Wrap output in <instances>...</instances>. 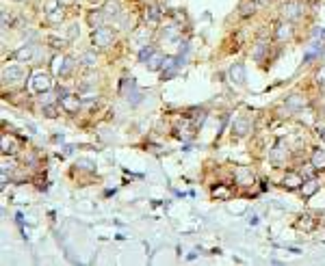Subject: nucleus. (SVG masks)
I'll list each match as a JSON object with an SVG mask.
<instances>
[{
	"mask_svg": "<svg viewBox=\"0 0 325 266\" xmlns=\"http://www.w3.org/2000/svg\"><path fill=\"white\" fill-rule=\"evenodd\" d=\"M104 11H94V13H89V24L94 26V29H102V24H104Z\"/></svg>",
	"mask_w": 325,
	"mask_h": 266,
	"instance_id": "nucleus-14",
	"label": "nucleus"
},
{
	"mask_svg": "<svg viewBox=\"0 0 325 266\" xmlns=\"http://www.w3.org/2000/svg\"><path fill=\"white\" fill-rule=\"evenodd\" d=\"M152 52H154V50H152V48H143L141 50V54H139V59H141V63H146L148 61V57H150V54Z\"/></svg>",
	"mask_w": 325,
	"mask_h": 266,
	"instance_id": "nucleus-31",
	"label": "nucleus"
},
{
	"mask_svg": "<svg viewBox=\"0 0 325 266\" xmlns=\"http://www.w3.org/2000/svg\"><path fill=\"white\" fill-rule=\"evenodd\" d=\"M319 136H323V139H325V126H319Z\"/></svg>",
	"mask_w": 325,
	"mask_h": 266,
	"instance_id": "nucleus-36",
	"label": "nucleus"
},
{
	"mask_svg": "<svg viewBox=\"0 0 325 266\" xmlns=\"http://www.w3.org/2000/svg\"><path fill=\"white\" fill-rule=\"evenodd\" d=\"M269 158H271V162H282L284 158H286V150L282 148V143H277L273 150H271V154H269Z\"/></svg>",
	"mask_w": 325,
	"mask_h": 266,
	"instance_id": "nucleus-13",
	"label": "nucleus"
},
{
	"mask_svg": "<svg viewBox=\"0 0 325 266\" xmlns=\"http://www.w3.org/2000/svg\"><path fill=\"white\" fill-rule=\"evenodd\" d=\"M234 132H237L239 136H245L247 132H249V119L247 117H239L237 122H234Z\"/></svg>",
	"mask_w": 325,
	"mask_h": 266,
	"instance_id": "nucleus-12",
	"label": "nucleus"
},
{
	"mask_svg": "<svg viewBox=\"0 0 325 266\" xmlns=\"http://www.w3.org/2000/svg\"><path fill=\"white\" fill-rule=\"evenodd\" d=\"M319 188V184L314 180H310V182H306L304 184V188H301V192H304V197H312L314 195V190Z\"/></svg>",
	"mask_w": 325,
	"mask_h": 266,
	"instance_id": "nucleus-18",
	"label": "nucleus"
},
{
	"mask_svg": "<svg viewBox=\"0 0 325 266\" xmlns=\"http://www.w3.org/2000/svg\"><path fill=\"white\" fill-rule=\"evenodd\" d=\"M146 20H148L150 24H156V22H158V11H156V9H150V11L146 13Z\"/></svg>",
	"mask_w": 325,
	"mask_h": 266,
	"instance_id": "nucleus-26",
	"label": "nucleus"
},
{
	"mask_svg": "<svg viewBox=\"0 0 325 266\" xmlns=\"http://www.w3.org/2000/svg\"><path fill=\"white\" fill-rule=\"evenodd\" d=\"M265 50H267V43H265V41H258V43H256V48H254V52H251L254 61H260V59H263Z\"/></svg>",
	"mask_w": 325,
	"mask_h": 266,
	"instance_id": "nucleus-19",
	"label": "nucleus"
},
{
	"mask_svg": "<svg viewBox=\"0 0 325 266\" xmlns=\"http://www.w3.org/2000/svg\"><path fill=\"white\" fill-rule=\"evenodd\" d=\"M31 54H33L31 45H24V48H20V50L15 52V59H20V61H29V59H31Z\"/></svg>",
	"mask_w": 325,
	"mask_h": 266,
	"instance_id": "nucleus-20",
	"label": "nucleus"
},
{
	"mask_svg": "<svg viewBox=\"0 0 325 266\" xmlns=\"http://www.w3.org/2000/svg\"><path fill=\"white\" fill-rule=\"evenodd\" d=\"M304 221H299V229H312V221H310V216H301Z\"/></svg>",
	"mask_w": 325,
	"mask_h": 266,
	"instance_id": "nucleus-30",
	"label": "nucleus"
},
{
	"mask_svg": "<svg viewBox=\"0 0 325 266\" xmlns=\"http://www.w3.org/2000/svg\"><path fill=\"white\" fill-rule=\"evenodd\" d=\"M63 63H65V59H63V57H57V59L52 61V71H54L57 76H61V67H63Z\"/></svg>",
	"mask_w": 325,
	"mask_h": 266,
	"instance_id": "nucleus-25",
	"label": "nucleus"
},
{
	"mask_svg": "<svg viewBox=\"0 0 325 266\" xmlns=\"http://www.w3.org/2000/svg\"><path fill=\"white\" fill-rule=\"evenodd\" d=\"M254 9H256V5H254V3H249V0H245V3L241 5V15H249V13H254Z\"/></svg>",
	"mask_w": 325,
	"mask_h": 266,
	"instance_id": "nucleus-24",
	"label": "nucleus"
},
{
	"mask_svg": "<svg viewBox=\"0 0 325 266\" xmlns=\"http://www.w3.org/2000/svg\"><path fill=\"white\" fill-rule=\"evenodd\" d=\"M312 167L314 169H325V150H317L312 154Z\"/></svg>",
	"mask_w": 325,
	"mask_h": 266,
	"instance_id": "nucleus-15",
	"label": "nucleus"
},
{
	"mask_svg": "<svg viewBox=\"0 0 325 266\" xmlns=\"http://www.w3.org/2000/svg\"><path fill=\"white\" fill-rule=\"evenodd\" d=\"M321 50H323V43H312V45H310V50L306 52L304 63H308L310 59H314V57H317V54H321Z\"/></svg>",
	"mask_w": 325,
	"mask_h": 266,
	"instance_id": "nucleus-17",
	"label": "nucleus"
},
{
	"mask_svg": "<svg viewBox=\"0 0 325 266\" xmlns=\"http://www.w3.org/2000/svg\"><path fill=\"white\" fill-rule=\"evenodd\" d=\"M94 43L98 48H108V45L113 43V31L102 26V29H96L94 31Z\"/></svg>",
	"mask_w": 325,
	"mask_h": 266,
	"instance_id": "nucleus-1",
	"label": "nucleus"
},
{
	"mask_svg": "<svg viewBox=\"0 0 325 266\" xmlns=\"http://www.w3.org/2000/svg\"><path fill=\"white\" fill-rule=\"evenodd\" d=\"M31 87H33V91H37V93H48L50 87H52V80H50L48 74H41V71H39V74L33 76Z\"/></svg>",
	"mask_w": 325,
	"mask_h": 266,
	"instance_id": "nucleus-2",
	"label": "nucleus"
},
{
	"mask_svg": "<svg viewBox=\"0 0 325 266\" xmlns=\"http://www.w3.org/2000/svg\"><path fill=\"white\" fill-rule=\"evenodd\" d=\"M102 11L106 15V20H117V17L122 15V9H120V3H117V0H106Z\"/></svg>",
	"mask_w": 325,
	"mask_h": 266,
	"instance_id": "nucleus-6",
	"label": "nucleus"
},
{
	"mask_svg": "<svg viewBox=\"0 0 325 266\" xmlns=\"http://www.w3.org/2000/svg\"><path fill=\"white\" fill-rule=\"evenodd\" d=\"M228 76H230V82H234V85H239V87L245 85V67L241 63H234L228 71Z\"/></svg>",
	"mask_w": 325,
	"mask_h": 266,
	"instance_id": "nucleus-3",
	"label": "nucleus"
},
{
	"mask_svg": "<svg viewBox=\"0 0 325 266\" xmlns=\"http://www.w3.org/2000/svg\"><path fill=\"white\" fill-rule=\"evenodd\" d=\"M3 78L7 82H17V80H22L24 78V69L22 67H7L3 71Z\"/></svg>",
	"mask_w": 325,
	"mask_h": 266,
	"instance_id": "nucleus-10",
	"label": "nucleus"
},
{
	"mask_svg": "<svg viewBox=\"0 0 325 266\" xmlns=\"http://www.w3.org/2000/svg\"><path fill=\"white\" fill-rule=\"evenodd\" d=\"M293 35V29H291V24H280L277 26V31H275V37L280 39V41H284V39H288Z\"/></svg>",
	"mask_w": 325,
	"mask_h": 266,
	"instance_id": "nucleus-16",
	"label": "nucleus"
},
{
	"mask_svg": "<svg viewBox=\"0 0 325 266\" xmlns=\"http://www.w3.org/2000/svg\"><path fill=\"white\" fill-rule=\"evenodd\" d=\"M312 37L314 39H325V29H317V31L312 33Z\"/></svg>",
	"mask_w": 325,
	"mask_h": 266,
	"instance_id": "nucleus-34",
	"label": "nucleus"
},
{
	"mask_svg": "<svg viewBox=\"0 0 325 266\" xmlns=\"http://www.w3.org/2000/svg\"><path fill=\"white\" fill-rule=\"evenodd\" d=\"M83 63H85V65H94V63H96V54H91V52L83 54Z\"/></svg>",
	"mask_w": 325,
	"mask_h": 266,
	"instance_id": "nucleus-28",
	"label": "nucleus"
},
{
	"mask_svg": "<svg viewBox=\"0 0 325 266\" xmlns=\"http://www.w3.org/2000/svg\"><path fill=\"white\" fill-rule=\"evenodd\" d=\"M80 33V29H78V24H72L69 26V31H67V39H74L76 35Z\"/></svg>",
	"mask_w": 325,
	"mask_h": 266,
	"instance_id": "nucleus-29",
	"label": "nucleus"
},
{
	"mask_svg": "<svg viewBox=\"0 0 325 266\" xmlns=\"http://www.w3.org/2000/svg\"><path fill=\"white\" fill-rule=\"evenodd\" d=\"M43 115H46V117H50V119H54V117H57V108H54V106H43Z\"/></svg>",
	"mask_w": 325,
	"mask_h": 266,
	"instance_id": "nucleus-27",
	"label": "nucleus"
},
{
	"mask_svg": "<svg viewBox=\"0 0 325 266\" xmlns=\"http://www.w3.org/2000/svg\"><path fill=\"white\" fill-rule=\"evenodd\" d=\"M176 37H178V29H176V26H167V29H163V39L171 41V39H176Z\"/></svg>",
	"mask_w": 325,
	"mask_h": 266,
	"instance_id": "nucleus-21",
	"label": "nucleus"
},
{
	"mask_svg": "<svg viewBox=\"0 0 325 266\" xmlns=\"http://www.w3.org/2000/svg\"><path fill=\"white\" fill-rule=\"evenodd\" d=\"M306 104H308V100H306L304 95H299V93H293V95L286 98V106L293 108V111H299V108H304Z\"/></svg>",
	"mask_w": 325,
	"mask_h": 266,
	"instance_id": "nucleus-9",
	"label": "nucleus"
},
{
	"mask_svg": "<svg viewBox=\"0 0 325 266\" xmlns=\"http://www.w3.org/2000/svg\"><path fill=\"white\" fill-rule=\"evenodd\" d=\"M301 11H304L301 5L295 3V0H293V3H286V5L282 7V15L286 17V20H297V17L301 15Z\"/></svg>",
	"mask_w": 325,
	"mask_h": 266,
	"instance_id": "nucleus-5",
	"label": "nucleus"
},
{
	"mask_svg": "<svg viewBox=\"0 0 325 266\" xmlns=\"http://www.w3.org/2000/svg\"><path fill=\"white\" fill-rule=\"evenodd\" d=\"M76 167L85 169V171H94V169H96V164H94V160H89V158H78Z\"/></svg>",
	"mask_w": 325,
	"mask_h": 266,
	"instance_id": "nucleus-22",
	"label": "nucleus"
},
{
	"mask_svg": "<svg viewBox=\"0 0 325 266\" xmlns=\"http://www.w3.org/2000/svg\"><path fill=\"white\" fill-rule=\"evenodd\" d=\"M163 63H165V57H163L160 52H152L150 57H148V61H146V67L150 69V71H156L158 67H163Z\"/></svg>",
	"mask_w": 325,
	"mask_h": 266,
	"instance_id": "nucleus-7",
	"label": "nucleus"
},
{
	"mask_svg": "<svg viewBox=\"0 0 325 266\" xmlns=\"http://www.w3.org/2000/svg\"><path fill=\"white\" fill-rule=\"evenodd\" d=\"M234 178H237V182L241 186H251V184H254V173H251L247 167H239L237 171H234Z\"/></svg>",
	"mask_w": 325,
	"mask_h": 266,
	"instance_id": "nucleus-4",
	"label": "nucleus"
},
{
	"mask_svg": "<svg viewBox=\"0 0 325 266\" xmlns=\"http://www.w3.org/2000/svg\"><path fill=\"white\" fill-rule=\"evenodd\" d=\"M50 43H52V48H61V45H65V41H59V39H54V37H50Z\"/></svg>",
	"mask_w": 325,
	"mask_h": 266,
	"instance_id": "nucleus-35",
	"label": "nucleus"
},
{
	"mask_svg": "<svg viewBox=\"0 0 325 266\" xmlns=\"http://www.w3.org/2000/svg\"><path fill=\"white\" fill-rule=\"evenodd\" d=\"M69 69H72V59H65V63H63V67H61V76H65Z\"/></svg>",
	"mask_w": 325,
	"mask_h": 266,
	"instance_id": "nucleus-32",
	"label": "nucleus"
},
{
	"mask_svg": "<svg viewBox=\"0 0 325 266\" xmlns=\"http://www.w3.org/2000/svg\"><path fill=\"white\" fill-rule=\"evenodd\" d=\"M317 82H319V85H325V67H321L317 71Z\"/></svg>",
	"mask_w": 325,
	"mask_h": 266,
	"instance_id": "nucleus-33",
	"label": "nucleus"
},
{
	"mask_svg": "<svg viewBox=\"0 0 325 266\" xmlns=\"http://www.w3.org/2000/svg\"><path fill=\"white\" fill-rule=\"evenodd\" d=\"M282 184L286 186V188H299V184H304V180H301V176L299 173H293V171H288L286 176H284V180H282Z\"/></svg>",
	"mask_w": 325,
	"mask_h": 266,
	"instance_id": "nucleus-8",
	"label": "nucleus"
},
{
	"mask_svg": "<svg viewBox=\"0 0 325 266\" xmlns=\"http://www.w3.org/2000/svg\"><path fill=\"white\" fill-rule=\"evenodd\" d=\"M61 106L65 108L67 113H76L80 108V100L74 98V95H65V98H61Z\"/></svg>",
	"mask_w": 325,
	"mask_h": 266,
	"instance_id": "nucleus-11",
	"label": "nucleus"
},
{
	"mask_svg": "<svg viewBox=\"0 0 325 266\" xmlns=\"http://www.w3.org/2000/svg\"><path fill=\"white\" fill-rule=\"evenodd\" d=\"M213 197H217V199H228V197H230V190L225 188V186H217V188L213 190Z\"/></svg>",
	"mask_w": 325,
	"mask_h": 266,
	"instance_id": "nucleus-23",
	"label": "nucleus"
}]
</instances>
